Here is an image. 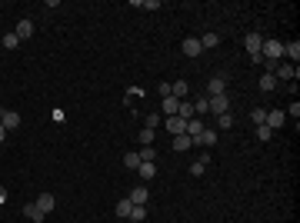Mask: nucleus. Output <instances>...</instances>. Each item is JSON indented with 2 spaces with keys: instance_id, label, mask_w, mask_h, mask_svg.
<instances>
[{
  "instance_id": "nucleus-26",
  "label": "nucleus",
  "mask_w": 300,
  "mask_h": 223,
  "mask_svg": "<svg viewBox=\"0 0 300 223\" xmlns=\"http://www.w3.org/2000/svg\"><path fill=\"white\" fill-rule=\"evenodd\" d=\"M144 127H147V130H157V127H160V113H147V117H144Z\"/></svg>"
},
{
  "instance_id": "nucleus-24",
  "label": "nucleus",
  "mask_w": 300,
  "mask_h": 223,
  "mask_svg": "<svg viewBox=\"0 0 300 223\" xmlns=\"http://www.w3.org/2000/svg\"><path fill=\"white\" fill-rule=\"evenodd\" d=\"M263 120H267V110H263V107L250 110V123H254V127H263Z\"/></svg>"
},
{
  "instance_id": "nucleus-36",
  "label": "nucleus",
  "mask_w": 300,
  "mask_h": 223,
  "mask_svg": "<svg viewBox=\"0 0 300 223\" xmlns=\"http://www.w3.org/2000/svg\"><path fill=\"white\" fill-rule=\"evenodd\" d=\"M140 143H144V147H147V143H153V130H147V127H144V130H140Z\"/></svg>"
},
{
  "instance_id": "nucleus-9",
  "label": "nucleus",
  "mask_w": 300,
  "mask_h": 223,
  "mask_svg": "<svg viewBox=\"0 0 300 223\" xmlns=\"http://www.w3.org/2000/svg\"><path fill=\"white\" fill-rule=\"evenodd\" d=\"M274 77H277V80H297V67H294V63H277Z\"/></svg>"
},
{
  "instance_id": "nucleus-21",
  "label": "nucleus",
  "mask_w": 300,
  "mask_h": 223,
  "mask_svg": "<svg viewBox=\"0 0 300 223\" xmlns=\"http://www.w3.org/2000/svg\"><path fill=\"white\" fill-rule=\"evenodd\" d=\"M260 90H263V93L277 90V77H274V74H263V77H260Z\"/></svg>"
},
{
  "instance_id": "nucleus-33",
  "label": "nucleus",
  "mask_w": 300,
  "mask_h": 223,
  "mask_svg": "<svg viewBox=\"0 0 300 223\" xmlns=\"http://www.w3.org/2000/svg\"><path fill=\"white\" fill-rule=\"evenodd\" d=\"M190 173H193V177H204V173H207V163H204V160H197V163H190Z\"/></svg>"
},
{
  "instance_id": "nucleus-18",
  "label": "nucleus",
  "mask_w": 300,
  "mask_h": 223,
  "mask_svg": "<svg viewBox=\"0 0 300 223\" xmlns=\"http://www.w3.org/2000/svg\"><path fill=\"white\" fill-rule=\"evenodd\" d=\"M160 107H164V113H167V117H177L180 100H177V97H164V100H160Z\"/></svg>"
},
{
  "instance_id": "nucleus-25",
  "label": "nucleus",
  "mask_w": 300,
  "mask_h": 223,
  "mask_svg": "<svg viewBox=\"0 0 300 223\" xmlns=\"http://www.w3.org/2000/svg\"><path fill=\"white\" fill-rule=\"evenodd\" d=\"M197 143H204V147H214V143H217V133H214V130H204L200 137H197Z\"/></svg>"
},
{
  "instance_id": "nucleus-30",
  "label": "nucleus",
  "mask_w": 300,
  "mask_h": 223,
  "mask_svg": "<svg viewBox=\"0 0 300 223\" xmlns=\"http://www.w3.org/2000/svg\"><path fill=\"white\" fill-rule=\"evenodd\" d=\"M124 163H127L130 170H137V167H140V153H137V150H130V153L124 157Z\"/></svg>"
},
{
  "instance_id": "nucleus-6",
  "label": "nucleus",
  "mask_w": 300,
  "mask_h": 223,
  "mask_svg": "<svg viewBox=\"0 0 300 223\" xmlns=\"http://www.w3.org/2000/svg\"><path fill=\"white\" fill-rule=\"evenodd\" d=\"M127 200H130L133 206H147V200H150V190H147V186H133Z\"/></svg>"
},
{
  "instance_id": "nucleus-37",
  "label": "nucleus",
  "mask_w": 300,
  "mask_h": 223,
  "mask_svg": "<svg viewBox=\"0 0 300 223\" xmlns=\"http://www.w3.org/2000/svg\"><path fill=\"white\" fill-rule=\"evenodd\" d=\"M287 117H294V120H297V117H300V103H297V100L290 103V110H287Z\"/></svg>"
},
{
  "instance_id": "nucleus-8",
  "label": "nucleus",
  "mask_w": 300,
  "mask_h": 223,
  "mask_svg": "<svg viewBox=\"0 0 300 223\" xmlns=\"http://www.w3.org/2000/svg\"><path fill=\"white\" fill-rule=\"evenodd\" d=\"M167 130H170V137L187 133V120H184V117H167Z\"/></svg>"
},
{
  "instance_id": "nucleus-15",
  "label": "nucleus",
  "mask_w": 300,
  "mask_h": 223,
  "mask_svg": "<svg viewBox=\"0 0 300 223\" xmlns=\"http://www.w3.org/2000/svg\"><path fill=\"white\" fill-rule=\"evenodd\" d=\"M187 93H190L187 80H177V83H170V97H177V100H187Z\"/></svg>"
},
{
  "instance_id": "nucleus-14",
  "label": "nucleus",
  "mask_w": 300,
  "mask_h": 223,
  "mask_svg": "<svg viewBox=\"0 0 300 223\" xmlns=\"http://www.w3.org/2000/svg\"><path fill=\"white\" fill-rule=\"evenodd\" d=\"M14 34H17V37H20V40H27V37H34V23H30V20L23 17V20H20V23H17V27H14Z\"/></svg>"
},
{
  "instance_id": "nucleus-10",
  "label": "nucleus",
  "mask_w": 300,
  "mask_h": 223,
  "mask_svg": "<svg viewBox=\"0 0 300 223\" xmlns=\"http://www.w3.org/2000/svg\"><path fill=\"white\" fill-rule=\"evenodd\" d=\"M260 43H263V34H247V37H244L247 54H260Z\"/></svg>"
},
{
  "instance_id": "nucleus-19",
  "label": "nucleus",
  "mask_w": 300,
  "mask_h": 223,
  "mask_svg": "<svg viewBox=\"0 0 300 223\" xmlns=\"http://www.w3.org/2000/svg\"><path fill=\"white\" fill-rule=\"evenodd\" d=\"M137 173H140L144 180H153V177H157V163H147V160H144V163L137 167Z\"/></svg>"
},
{
  "instance_id": "nucleus-29",
  "label": "nucleus",
  "mask_w": 300,
  "mask_h": 223,
  "mask_svg": "<svg viewBox=\"0 0 300 223\" xmlns=\"http://www.w3.org/2000/svg\"><path fill=\"white\" fill-rule=\"evenodd\" d=\"M17 43H20V37L14 34V30H10V34H3V47H7V50H17Z\"/></svg>"
},
{
  "instance_id": "nucleus-20",
  "label": "nucleus",
  "mask_w": 300,
  "mask_h": 223,
  "mask_svg": "<svg viewBox=\"0 0 300 223\" xmlns=\"http://www.w3.org/2000/svg\"><path fill=\"white\" fill-rule=\"evenodd\" d=\"M130 210H133V203H130V200H127V197H124V200H120V203L113 206V213H117V217H124V220H127V217H130Z\"/></svg>"
},
{
  "instance_id": "nucleus-23",
  "label": "nucleus",
  "mask_w": 300,
  "mask_h": 223,
  "mask_svg": "<svg viewBox=\"0 0 300 223\" xmlns=\"http://www.w3.org/2000/svg\"><path fill=\"white\" fill-rule=\"evenodd\" d=\"M137 153H140V163H144V160H147V163H153V157H157V147H153V143H147V147H140Z\"/></svg>"
},
{
  "instance_id": "nucleus-38",
  "label": "nucleus",
  "mask_w": 300,
  "mask_h": 223,
  "mask_svg": "<svg viewBox=\"0 0 300 223\" xmlns=\"http://www.w3.org/2000/svg\"><path fill=\"white\" fill-rule=\"evenodd\" d=\"M7 203V190H3V186H0V206Z\"/></svg>"
},
{
  "instance_id": "nucleus-35",
  "label": "nucleus",
  "mask_w": 300,
  "mask_h": 223,
  "mask_svg": "<svg viewBox=\"0 0 300 223\" xmlns=\"http://www.w3.org/2000/svg\"><path fill=\"white\" fill-rule=\"evenodd\" d=\"M270 137H274V130H267V127H257V140H263V143H270Z\"/></svg>"
},
{
  "instance_id": "nucleus-22",
  "label": "nucleus",
  "mask_w": 300,
  "mask_h": 223,
  "mask_svg": "<svg viewBox=\"0 0 300 223\" xmlns=\"http://www.w3.org/2000/svg\"><path fill=\"white\" fill-rule=\"evenodd\" d=\"M217 43H220V34H214V30L200 37V47H204V50H210V47H217Z\"/></svg>"
},
{
  "instance_id": "nucleus-31",
  "label": "nucleus",
  "mask_w": 300,
  "mask_h": 223,
  "mask_svg": "<svg viewBox=\"0 0 300 223\" xmlns=\"http://www.w3.org/2000/svg\"><path fill=\"white\" fill-rule=\"evenodd\" d=\"M177 117H184V120H190V117H193V107H190L187 100H180V107H177Z\"/></svg>"
},
{
  "instance_id": "nucleus-27",
  "label": "nucleus",
  "mask_w": 300,
  "mask_h": 223,
  "mask_svg": "<svg viewBox=\"0 0 300 223\" xmlns=\"http://www.w3.org/2000/svg\"><path fill=\"white\" fill-rule=\"evenodd\" d=\"M217 127H220V130H230V127H234V113H220V117H217Z\"/></svg>"
},
{
  "instance_id": "nucleus-12",
  "label": "nucleus",
  "mask_w": 300,
  "mask_h": 223,
  "mask_svg": "<svg viewBox=\"0 0 300 223\" xmlns=\"http://www.w3.org/2000/svg\"><path fill=\"white\" fill-rule=\"evenodd\" d=\"M184 54H187V57H200V54H204L200 37H187V40H184Z\"/></svg>"
},
{
  "instance_id": "nucleus-28",
  "label": "nucleus",
  "mask_w": 300,
  "mask_h": 223,
  "mask_svg": "<svg viewBox=\"0 0 300 223\" xmlns=\"http://www.w3.org/2000/svg\"><path fill=\"white\" fill-rule=\"evenodd\" d=\"M127 220H133V223L147 220V206H133V210H130V217H127Z\"/></svg>"
},
{
  "instance_id": "nucleus-5",
  "label": "nucleus",
  "mask_w": 300,
  "mask_h": 223,
  "mask_svg": "<svg viewBox=\"0 0 300 223\" xmlns=\"http://www.w3.org/2000/svg\"><path fill=\"white\" fill-rule=\"evenodd\" d=\"M0 127H3V130H17L20 127V113L17 110H3L0 113Z\"/></svg>"
},
{
  "instance_id": "nucleus-32",
  "label": "nucleus",
  "mask_w": 300,
  "mask_h": 223,
  "mask_svg": "<svg viewBox=\"0 0 300 223\" xmlns=\"http://www.w3.org/2000/svg\"><path fill=\"white\" fill-rule=\"evenodd\" d=\"M133 7H144V10H160L157 0H133Z\"/></svg>"
},
{
  "instance_id": "nucleus-3",
  "label": "nucleus",
  "mask_w": 300,
  "mask_h": 223,
  "mask_svg": "<svg viewBox=\"0 0 300 223\" xmlns=\"http://www.w3.org/2000/svg\"><path fill=\"white\" fill-rule=\"evenodd\" d=\"M283 123H287V113L283 110H267V120H263L267 130H280Z\"/></svg>"
},
{
  "instance_id": "nucleus-4",
  "label": "nucleus",
  "mask_w": 300,
  "mask_h": 223,
  "mask_svg": "<svg viewBox=\"0 0 300 223\" xmlns=\"http://www.w3.org/2000/svg\"><path fill=\"white\" fill-rule=\"evenodd\" d=\"M220 93H227V74H217L207 83V97H220Z\"/></svg>"
},
{
  "instance_id": "nucleus-7",
  "label": "nucleus",
  "mask_w": 300,
  "mask_h": 223,
  "mask_svg": "<svg viewBox=\"0 0 300 223\" xmlns=\"http://www.w3.org/2000/svg\"><path fill=\"white\" fill-rule=\"evenodd\" d=\"M204 130H207V123L200 120V117H190V120H187V137L193 140V143H197V137H200Z\"/></svg>"
},
{
  "instance_id": "nucleus-16",
  "label": "nucleus",
  "mask_w": 300,
  "mask_h": 223,
  "mask_svg": "<svg viewBox=\"0 0 300 223\" xmlns=\"http://www.w3.org/2000/svg\"><path fill=\"white\" fill-rule=\"evenodd\" d=\"M170 147L177 150V153H184V150H190V147H193V140H190L187 133H180V137H173V140H170Z\"/></svg>"
},
{
  "instance_id": "nucleus-11",
  "label": "nucleus",
  "mask_w": 300,
  "mask_h": 223,
  "mask_svg": "<svg viewBox=\"0 0 300 223\" xmlns=\"http://www.w3.org/2000/svg\"><path fill=\"white\" fill-rule=\"evenodd\" d=\"M283 57H290V60H294V67H297V60H300V40L297 37L283 43Z\"/></svg>"
},
{
  "instance_id": "nucleus-34",
  "label": "nucleus",
  "mask_w": 300,
  "mask_h": 223,
  "mask_svg": "<svg viewBox=\"0 0 300 223\" xmlns=\"http://www.w3.org/2000/svg\"><path fill=\"white\" fill-rule=\"evenodd\" d=\"M190 107H193V113H207V97H197Z\"/></svg>"
},
{
  "instance_id": "nucleus-2",
  "label": "nucleus",
  "mask_w": 300,
  "mask_h": 223,
  "mask_svg": "<svg viewBox=\"0 0 300 223\" xmlns=\"http://www.w3.org/2000/svg\"><path fill=\"white\" fill-rule=\"evenodd\" d=\"M207 113L220 117V113H230V97L220 93V97H207Z\"/></svg>"
},
{
  "instance_id": "nucleus-17",
  "label": "nucleus",
  "mask_w": 300,
  "mask_h": 223,
  "mask_svg": "<svg viewBox=\"0 0 300 223\" xmlns=\"http://www.w3.org/2000/svg\"><path fill=\"white\" fill-rule=\"evenodd\" d=\"M34 203H37L40 210H43V213H50L57 200H54V193H40V197H37V200H34Z\"/></svg>"
},
{
  "instance_id": "nucleus-39",
  "label": "nucleus",
  "mask_w": 300,
  "mask_h": 223,
  "mask_svg": "<svg viewBox=\"0 0 300 223\" xmlns=\"http://www.w3.org/2000/svg\"><path fill=\"white\" fill-rule=\"evenodd\" d=\"M3 137H7V130H3V127H0V143H3Z\"/></svg>"
},
{
  "instance_id": "nucleus-13",
  "label": "nucleus",
  "mask_w": 300,
  "mask_h": 223,
  "mask_svg": "<svg viewBox=\"0 0 300 223\" xmlns=\"http://www.w3.org/2000/svg\"><path fill=\"white\" fill-rule=\"evenodd\" d=\"M23 217H27V220H34V223H40L43 217H47V213H43L37 203H23Z\"/></svg>"
},
{
  "instance_id": "nucleus-1",
  "label": "nucleus",
  "mask_w": 300,
  "mask_h": 223,
  "mask_svg": "<svg viewBox=\"0 0 300 223\" xmlns=\"http://www.w3.org/2000/svg\"><path fill=\"white\" fill-rule=\"evenodd\" d=\"M260 57H263V60H274V63H280V57H283V40H277V37H263Z\"/></svg>"
}]
</instances>
